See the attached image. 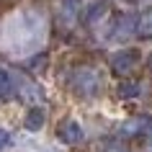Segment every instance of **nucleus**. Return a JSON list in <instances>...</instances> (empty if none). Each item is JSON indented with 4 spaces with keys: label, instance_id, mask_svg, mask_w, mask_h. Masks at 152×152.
I'll list each match as a JSON object with an SVG mask.
<instances>
[{
    "label": "nucleus",
    "instance_id": "1",
    "mask_svg": "<svg viewBox=\"0 0 152 152\" xmlns=\"http://www.w3.org/2000/svg\"><path fill=\"white\" fill-rule=\"evenodd\" d=\"M75 77H77V80L72 83V85H75V90H77V96L90 98V96H96L98 88H101V80H98V75L93 70H77Z\"/></svg>",
    "mask_w": 152,
    "mask_h": 152
},
{
    "label": "nucleus",
    "instance_id": "2",
    "mask_svg": "<svg viewBox=\"0 0 152 152\" xmlns=\"http://www.w3.org/2000/svg\"><path fill=\"white\" fill-rule=\"evenodd\" d=\"M57 137H59V142H64V144H80L83 137H85V132H83V126L75 119H64L62 124L57 126Z\"/></svg>",
    "mask_w": 152,
    "mask_h": 152
},
{
    "label": "nucleus",
    "instance_id": "3",
    "mask_svg": "<svg viewBox=\"0 0 152 152\" xmlns=\"http://www.w3.org/2000/svg\"><path fill=\"white\" fill-rule=\"evenodd\" d=\"M137 59H139V54H137L134 49H124V52H116L111 59V67L116 75H126L132 67L137 64Z\"/></svg>",
    "mask_w": 152,
    "mask_h": 152
},
{
    "label": "nucleus",
    "instance_id": "4",
    "mask_svg": "<svg viewBox=\"0 0 152 152\" xmlns=\"http://www.w3.org/2000/svg\"><path fill=\"white\" fill-rule=\"evenodd\" d=\"M137 34L142 39H150L152 36V5L139 10V16H137Z\"/></svg>",
    "mask_w": 152,
    "mask_h": 152
},
{
    "label": "nucleus",
    "instance_id": "5",
    "mask_svg": "<svg viewBox=\"0 0 152 152\" xmlns=\"http://www.w3.org/2000/svg\"><path fill=\"white\" fill-rule=\"evenodd\" d=\"M44 119H47V113H44V108H39V106H34V108H28V113H26V129L28 132H39L41 126H44Z\"/></svg>",
    "mask_w": 152,
    "mask_h": 152
},
{
    "label": "nucleus",
    "instance_id": "6",
    "mask_svg": "<svg viewBox=\"0 0 152 152\" xmlns=\"http://www.w3.org/2000/svg\"><path fill=\"white\" fill-rule=\"evenodd\" d=\"M13 96H16V80L0 67V103L3 101H10Z\"/></svg>",
    "mask_w": 152,
    "mask_h": 152
},
{
    "label": "nucleus",
    "instance_id": "7",
    "mask_svg": "<svg viewBox=\"0 0 152 152\" xmlns=\"http://www.w3.org/2000/svg\"><path fill=\"white\" fill-rule=\"evenodd\" d=\"M142 93V88H139V83H132V80H124L119 85V96L121 98H137Z\"/></svg>",
    "mask_w": 152,
    "mask_h": 152
},
{
    "label": "nucleus",
    "instance_id": "8",
    "mask_svg": "<svg viewBox=\"0 0 152 152\" xmlns=\"http://www.w3.org/2000/svg\"><path fill=\"white\" fill-rule=\"evenodd\" d=\"M106 13V3H98V5H93V8L88 10V23H93L98 16H103Z\"/></svg>",
    "mask_w": 152,
    "mask_h": 152
},
{
    "label": "nucleus",
    "instance_id": "9",
    "mask_svg": "<svg viewBox=\"0 0 152 152\" xmlns=\"http://www.w3.org/2000/svg\"><path fill=\"white\" fill-rule=\"evenodd\" d=\"M5 147H10V134L5 129H0V152L5 150Z\"/></svg>",
    "mask_w": 152,
    "mask_h": 152
},
{
    "label": "nucleus",
    "instance_id": "10",
    "mask_svg": "<svg viewBox=\"0 0 152 152\" xmlns=\"http://www.w3.org/2000/svg\"><path fill=\"white\" fill-rule=\"evenodd\" d=\"M150 67H152V57H150Z\"/></svg>",
    "mask_w": 152,
    "mask_h": 152
}]
</instances>
